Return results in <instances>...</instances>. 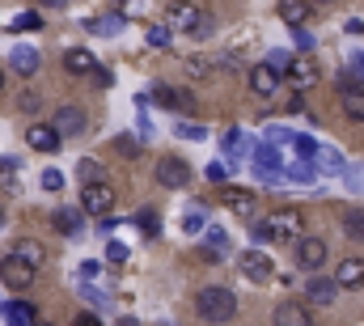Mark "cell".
Masks as SVG:
<instances>
[{"label":"cell","mask_w":364,"mask_h":326,"mask_svg":"<svg viewBox=\"0 0 364 326\" xmlns=\"http://www.w3.org/2000/svg\"><path fill=\"white\" fill-rule=\"evenodd\" d=\"M250 238H255V246H272V233H267V221H259V225H255V229H250Z\"/></svg>","instance_id":"obj_50"},{"label":"cell","mask_w":364,"mask_h":326,"mask_svg":"<svg viewBox=\"0 0 364 326\" xmlns=\"http://www.w3.org/2000/svg\"><path fill=\"white\" fill-rule=\"evenodd\" d=\"M255 169H272V174H284V153L275 144H255Z\"/></svg>","instance_id":"obj_26"},{"label":"cell","mask_w":364,"mask_h":326,"mask_svg":"<svg viewBox=\"0 0 364 326\" xmlns=\"http://www.w3.org/2000/svg\"><path fill=\"white\" fill-rule=\"evenodd\" d=\"M267 64H272L275 73H279V77H284V73H288V64H292V56H288V51H284V47H275V51H267Z\"/></svg>","instance_id":"obj_43"},{"label":"cell","mask_w":364,"mask_h":326,"mask_svg":"<svg viewBox=\"0 0 364 326\" xmlns=\"http://www.w3.org/2000/svg\"><path fill=\"white\" fill-rule=\"evenodd\" d=\"M0 186L4 191H17V162L13 157H0Z\"/></svg>","instance_id":"obj_36"},{"label":"cell","mask_w":364,"mask_h":326,"mask_svg":"<svg viewBox=\"0 0 364 326\" xmlns=\"http://www.w3.org/2000/svg\"><path fill=\"white\" fill-rule=\"evenodd\" d=\"M220 204L233 212V216H242V221H255V212H259V199H255V191H246V186H225L220 191Z\"/></svg>","instance_id":"obj_6"},{"label":"cell","mask_w":364,"mask_h":326,"mask_svg":"<svg viewBox=\"0 0 364 326\" xmlns=\"http://www.w3.org/2000/svg\"><path fill=\"white\" fill-rule=\"evenodd\" d=\"M208 178H212V182H229V165L212 162V165H208Z\"/></svg>","instance_id":"obj_49"},{"label":"cell","mask_w":364,"mask_h":326,"mask_svg":"<svg viewBox=\"0 0 364 326\" xmlns=\"http://www.w3.org/2000/svg\"><path fill=\"white\" fill-rule=\"evenodd\" d=\"M73 326H102V318H97V314H81Z\"/></svg>","instance_id":"obj_52"},{"label":"cell","mask_w":364,"mask_h":326,"mask_svg":"<svg viewBox=\"0 0 364 326\" xmlns=\"http://www.w3.org/2000/svg\"><path fill=\"white\" fill-rule=\"evenodd\" d=\"M13 254H17L21 263H30L34 271H38V267H43V258H47V254H43V246L34 242V238H21V242L13 246Z\"/></svg>","instance_id":"obj_30"},{"label":"cell","mask_w":364,"mask_h":326,"mask_svg":"<svg viewBox=\"0 0 364 326\" xmlns=\"http://www.w3.org/2000/svg\"><path fill=\"white\" fill-rule=\"evenodd\" d=\"M301 229H305V216L296 212V208H279V212H272L267 216V233H272V242L279 246H296L301 242Z\"/></svg>","instance_id":"obj_3"},{"label":"cell","mask_w":364,"mask_h":326,"mask_svg":"<svg viewBox=\"0 0 364 326\" xmlns=\"http://www.w3.org/2000/svg\"><path fill=\"white\" fill-rule=\"evenodd\" d=\"M182 229H186V233H203V229H208V208H203V204H186Z\"/></svg>","instance_id":"obj_31"},{"label":"cell","mask_w":364,"mask_h":326,"mask_svg":"<svg viewBox=\"0 0 364 326\" xmlns=\"http://www.w3.org/2000/svg\"><path fill=\"white\" fill-rule=\"evenodd\" d=\"M314 169H318V174H326V178H339V174H348V157H343L339 149H318Z\"/></svg>","instance_id":"obj_21"},{"label":"cell","mask_w":364,"mask_h":326,"mask_svg":"<svg viewBox=\"0 0 364 326\" xmlns=\"http://www.w3.org/2000/svg\"><path fill=\"white\" fill-rule=\"evenodd\" d=\"M314 178H318L314 162H292V165H284V182H314Z\"/></svg>","instance_id":"obj_33"},{"label":"cell","mask_w":364,"mask_h":326,"mask_svg":"<svg viewBox=\"0 0 364 326\" xmlns=\"http://www.w3.org/2000/svg\"><path fill=\"white\" fill-rule=\"evenodd\" d=\"M335 293H339V284H335V280H322V275H314V280L305 284V301H309V305H331Z\"/></svg>","instance_id":"obj_22"},{"label":"cell","mask_w":364,"mask_h":326,"mask_svg":"<svg viewBox=\"0 0 364 326\" xmlns=\"http://www.w3.org/2000/svg\"><path fill=\"white\" fill-rule=\"evenodd\" d=\"M81 212H90V216H110L114 212V186H106V182H93L81 191Z\"/></svg>","instance_id":"obj_7"},{"label":"cell","mask_w":364,"mask_h":326,"mask_svg":"<svg viewBox=\"0 0 364 326\" xmlns=\"http://www.w3.org/2000/svg\"><path fill=\"white\" fill-rule=\"evenodd\" d=\"M77 174H81V182H85V186H93V182H102V178H106V169L93 162V157H85V162L77 165Z\"/></svg>","instance_id":"obj_34"},{"label":"cell","mask_w":364,"mask_h":326,"mask_svg":"<svg viewBox=\"0 0 364 326\" xmlns=\"http://www.w3.org/2000/svg\"><path fill=\"white\" fill-rule=\"evenodd\" d=\"M38 182H43V191H51V195H55V191H64V174H60L55 165H47V169L38 174Z\"/></svg>","instance_id":"obj_38"},{"label":"cell","mask_w":364,"mask_h":326,"mask_svg":"<svg viewBox=\"0 0 364 326\" xmlns=\"http://www.w3.org/2000/svg\"><path fill=\"white\" fill-rule=\"evenodd\" d=\"M339 106H343V115H348L352 123H364V85L360 89H343V93H339Z\"/></svg>","instance_id":"obj_28"},{"label":"cell","mask_w":364,"mask_h":326,"mask_svg":"<svg viewBox=\"0 0 364 326\" xmlns=\"http://www.w3.org/2000/svg\"><path fill=\"white\" fill-rule=\"evenodd\" d=\"M106 258H110V263H127V258H132V250H127L123 242H110V246H106Z\"/></svg>","instance_id":"obj_45"},{"label":"cell","mask_w":364,"mask_h":326,"mask_svg":"<svg viewBox=\"0 0 364 326\" xmlns=\"http://www.w3.org/2000/svg\"><path fill=\"white\" fill-rule=\"evenodd\" d=\"M335 284H339V288H360L364 284V258L360 254H348V258L335 267Z\"/></svg>","instance_id":"obj_17"},{"label":"cell","mask_w":364,"mask_h":326,"mask_svg":"<svg viewBox=\"0 0 364 326\" xmlns=\"http://www.w3.org/2000/svg\"><path fill=\"white\" fill-rule=\"evenodd\" d=\"M81 280H85V284H90V280H102V263H97V258H85V263H81Z\"/></svg>","instance_id":"obj_46"},{"label":"cell","mask_w":364,"mask_h":326,"mask_svg":"<svg viewBox=\"0 0 364 326\" xmlns=\"http://www.w3.org/2000/svg\"><path fill=\"white\" fill-rule=\"evenodd\" d=\"M292 43L301 47V56H309V51H314V34H309L305 26H296V30H292Z\"/></svg>","instance_id":"obj_44"},{"label":"cell","mask_w":364,"mask_h":326,"mask_svg":"<svg viewBox=\"0 0 364 326\" xmlns=\"http://www.w3.org/2000/svg\"><path fill=\"white\" fill-rule=\"evenodd\" d=\"M157 326H174V322H170V318H161V322H157Z\"/></svg>","instance_id":"obj_56"},{"label":"cell","mask_w":364,"mask_h":326,"mask_svg":"<svg viewBox=\"0 0 364 326\" xmlns=\"http://www.w3.org/2000/svg\"><path fill=\"white\" fill-rule=\"evenodd\" d=\"M343 233L352 242H364V208H348L343 212Z\"/></svg>","instance_id":"obj_32"},{"label":"cell","mask_w":364,"mask_h":326,"mask_svg":"<svg viewBox=\"0 0 364 326\" xmlns=\"http://www.w3.org/2000/svg\"><path fill=\"white\" fill-rule=\"evenodd\" d=\"M195 314H199V322H208V326L233 322V318H237V297H233V288H225V284H203L199 297H195Z\"/></svg>","instance_id":"obj_1"},{"label":"cell","mask_w":364,"mask_h":326,"mask_svg":"<svg viewBox=\"0 0 364 326\" xmlns=\"http://www.w3.org/2000/svg\"><path fill=\"white\" fill-rule=\"evenodd\" d=\"M314 326H318V322H314Z\"/></svg>","instance_id":"obj_61"},{"label":"cell","mask_w":364,"mask_h":326,"mask_svg":"<svg viewBox=\"0 0 364 326\" xmlns=\"http://www.w3.org/2000/svg\"><path fill=\"white\" fill-rule=\"evenodd\" d=\"M26 144H30L34 153H55V149H60V132H55L51 123H30V127H26Z\"/></svg>","instance_id":"obj_13"},{"label":"cell","mask_w":364,"mask_h":326,"mask_svg":"<svg viewBox=\"0 0 364 326\" xmlns=\"http://www.w3.org/2000/svg\"><path fill=\"white\" fill-rule=\"evenodd\" d=\"M0 89H4V68H0Z\"/></svg>","instance_id":"obj_58"},{"label":"cell","mask_w":364,"mask_h":326,"mask_svg":"<svg viewBox=\"0 0 364 326\" xmlns=\"http://www.w3.org/2000/svg\"><path fill=\"white\" fill-rule=\"evenodd\" d=\"M292 140H296V136H292L288 127H267V144H275V149H292Z\"/></svg>","instance_id":"obj_40"},{"label":"cell","mask_w":364,"mask_h":326,"mask_svg":"<svg viewBox=\"0 0 364 326\" xmlns=\"http://www.w3.org/2000/svg\"><path fill=\"white\" fill-rule=\"evenodd\" d=\"M292 258H296L301 271H322V263H326V242H322V238H301Z\"/></svg>","instance_id":"obj_10"},{"label":"cell","mask_w":364,"mask_h":326,"mask_svg":"<svg viewBox=\"0 0 364 326\" xmlns=\"http://www.w3.org/2000/svg\"><path fill=\"white\" fill-rule=\"evenodd\" d=\"M149 102H157V106H166V110H191V106H195V98H191L186 89H174V85H153V89H149Z\"/></svg>","instance_id":"obj_11"},{"label":"cell","mask_w":364,"mask_h":326,"mask_svg":"<svg viewBox=\"0 0 364 326\" xmlns=\"http://www.w3.org/2000/svg\"><path fill=\"white\" fill-rule=\"evenodd\" d=\"M64 73L90 77V73H97V56H93L90 47H68V51H64Z\"/></svg>","instance_id":"obj_14"},{"label":"cell","mask_w":364,"mask_h":326,"mask_svg":"<svg viewBox=\"0 0 364 326\" xmlns=\"http://www.w3.org/2000/svg\"><path fill=\"white\" fill-rule=\"evenodd\" d=\"M34 326H47V322H34Z\"/></svg>","instance_id":"obj_60"},{"label":"cell","mask_w":364,"mask_h":326,"mask_svg":"<svg viewBox=\"0 0 364 326\" xmlns=\"http://www.w3.org/2000/svg\"><path fill=\"white\" fill-rule=\"evenodd\" d=\"M4 30H9V34H21V30H43V17H38L34 9H26V13L4 17Z\"/></svg>","instance_id":"obj_29"},{"label":"cell","mask_w":364,"mask_h":326,"mask_svg":"<svg viewBox=\"0 0 364 326\" xmlns=\"http://www.w3.org/2000/svg\"><path fill=\"white\" fill-rule=\"evenodd\" d=\"M51 225L64 233V238H77L85 225H81V208H73V204H64V208H55L51 212Z\"/></svg>","instance_id":"obj_20"},{"label":"cell","mask_w":364,"mask_h":326,"mask_svg":"<svg viewBox=\"0 0 364 326\" xmlns=\"http://www.w3.org/2000/svg\"><path fill=\"white\" fill-rule=\"evenodd\" d=\"M309 4H331V0H309Z\"/></svg>","instance_id":"obj_57"},{"label":"cell","mask_w":364,"mask_h":326,"mask_svg":"<svg viewBox=\"0 0 364 326\" xmlns=\"http://www.w3.org/2000/svg\"><path fill=\"white\" fill-rule=\"evenodd\" d=\"M166 26L170 30H186V34H195V38H203L208 30H212V21H208V13L195 4V0H170V9H166Z\"/></svg>","instance_id":"obj_2"},{"label":"cell","mask_w":364,"mask_h":326,"mask_svg":"<svg viewBox=\"0 0 364 326\" xmlns=\"http://www.w3.org/2000/svg\"><path fill=\"white\" fill-rule=\"evenodd\" d=\"M144 38H149V47H170V43H174V30H170V26H149Z\"/></svg>","instance_id":"obj_37"},{"label":"cell","mask_w":364,"mask_h":326,"mask_svg":"<svg viewBox=\"0 0 364 326\" xmlns=\"http://www.w3.org/2000/svg\"><path fill=\"white\" fill-rule=\"evenodd\" d=\"M114 149H119V153H123V157H140V153H136V149H140V144H136V140H132V136H119V140H114Z\"/></svg>","instance_id":"obj_48"},{"label":"cell","mask_w":364,"mask_h":326,"mask_svg":"<svg viewBox=\"0 0 364 326\" xmlns=\"http://www.w3.org/2000/svg\"><path fill=\"white\" fill-rule=\"evenodd\" d=\"M174 132H178L182 140H208V127L203 123H178Z\"/></svg>","instance_id":"obj_42"},{"label":"cell","mask_w":364,"mask_h":326,"mask_svg":"<svg viewBox=\"0 0 364 326\" xmlns=\"http://www.w3.org/2000/svg\"><path fill=\"white\" fill-rule=\"evenodd\" d=\"M114 225H119V216H114V212H110V216H97V229H102V233H110Z\"/></svg>","instance_id":"obj_51"},{"label":"cell","mask_w":364,"mask_h":326,"mask_svg":"<svg viewBox=\"0 0 364 326\" xmlns=\"http://www.w3.org/2000/svg\"><path fill=\"white\" fill-rule=\"evenodd\" d=\"M9 64H13V73H17V77H34V73H38V64H43V56H38L34 47L17 43V47L9 51Z\"/></svg>","instance_id":"obj_16"},{"label":"cell","mask_w":364,"mask_h":326,"mask_svg":"<svg viewBox=\"0 0 364 326\" xmlns=\"http://www.w3.org/2000/svg\"><path fill=\"white\" fill-rule=\"evenodd\" d=\"M136 225H140V233H144V238H157V229H161V225H157V212H153V208H144V212L136 216Z\"/></svg>","instance_id":"obj_39"},{"label":"cell","mask_w":364,"mask_h":326,"mask_svg":"<svg viewBox=\"0 0 364 326\" xmlns=\"http://www.w3.org/2000/svg\"><path fill=\"white\" fill-rule=\"evenodd\" d=\"M0 318L9 326H34V305L30 301H4L0 305Z\"/></svg>","instance_id":"obj_24"},{"label":"cell","mask_w":364,"mask_h":326,"mask_svg":"<svg viewBox=\"0 0 364 326\" xmlns=\"http://www.w3.org/2000/svg\"><path fill=\"white\" fill-rule=\"evenodd\" d=\"M275 13H279V17L296 30V26H305V21H309L314 4H309V0H279V4H275Z\"/></svg>","instance_id":"obj_23"},{"label":"cell","mask_w":364,"mask_h":326,"mask_svg":"<svg viewBox=\"0 0 364 326\" xmlns=\"http://www.w3.org/2000/svg\"><path fill=\"white\" fill-rule=\"evenodd\" d=\"M43 4H55V9H64V4H68V0H43Z\"/></svg>","instance_id":"obj_55"},{"label":"cell","mask_w":364,"mask_h":326,"mask_svg":"<svg viewBox=\"0 0 364 326\" xmlns=\"http://www.w3.org/2000/svg\"><path fill=\"white\" fill-rule=\"evenodd\" d=\"M275 326H314V318H309V310L301 305V301H284V305H275Z\"/></svg>","instance_id":"obj_18"},{"label":"cell","mask_w":364,"mask_h":326,"mask_svg":"<svg viewBox=\"0 0 364 326\" xmlns=\"http://www.w3.org/2000/svg\"><path fill=\"white\" fill-rule=\"evenodd\" d=\"M318 60L314 56H292V64H288V73H284V81L292 85V93H309L314 85H318Z\"/></svg>","instance_id":"obj_4"},{"label":"cell","mask_w":364,"mask_h":326,"mask_svg":"<svg viewBox=\"0 0 364 326\" xmlns=\"http://www.w3.org/2000/svg\"><path fill=\"white\" fill-rule=\"evenodd\" d=\"M51 127L60 132V140H68V136H81V132H85V110H81V106H60Z\"/></svg>","instance_id":"obj_12"},{"label":"cell","mask_w":364,"mask_h":326,"mask_svg":"<svg viewBox=\"0 0 364 326\" xmlns=\"http://www.w3.org/2000/svg\"><path fill=\"white\" fill-rule=\"evenodd\" d=\"M292 149H296V162H314V157H318V140H314V136H296Z\"/></svg>","instance_id":"obj_35"},{"label":"cell","mask_w":364,"mask_h":326,"mask_svg":"<svg viewBox=\"0 0 364 326\" xmlns=\"http://www.w3.org/2000/svg\"><path fill=\"white\" fill-rule=\"evenodd\" d=\"M237 267H242V275H246L250 284H267L275 275V263H272V254H263V246H250V250L237 258Z\"/></svg>","instance_id":"obj_5"},{"label":"cell","mask_w":364,"mask_h":326,"mask_svg":"<svg viewBox=\"0 0 364 326\" xmlns=\"http://www.w3.org/2000/svg\"><path fill=\"white\" fill-rule=\"evenodd\" d=\"M203 238H208V246H203L199 254H203L208 263H220V258L229 254V233H225L220 225H208V229H203Z\"/></svg>","instance_id":"obj_19"},{"label":"cell","mask_w":364,"mask_h":326,"mask_svg":"<svg viewBox=\"0 0 364 326\" xmlns=\"http://www.w3.org/2000/svg\"><path fill=\"white\" fill-rule=\"evenodd\" d=\"M352 73H356V77H364V51H356V56H352Z\"/></svg>","instance_id":"obj_53"},{"label":"cell","mask_w":364,"mask_h":326,"mask_svg":"<svg viewBox=\"0 0 364 326\" xmlns=\"http://www.w3.org/2000/svg\"><path fill=\"white\" fill-rule=\"evenodd\" d=\"M343 178H348V186H352V191H364V165H348V174H343Z\"/></svg>","instance_id":"obj_47"},{"label":"cell","mask_w":364,"mask_h":326,"mask_svg":"<svg viewBox=\"0 0 364 326\" xmlns=\"http://www.w3.org/2000/svg\"><path fill=\"white\" fill-rule=\"evenodd\" d=\"M279 85H284V77L275 73L272 64H255V68H250V89H255L259 98H275Z\"/></svg>","instance_id":"obj_15"},{"label":"cell","mask_w":364,"mask_h":326,"mask_svg":"<svg viewBox=\"0 0 364 326\" xmlns=\"http://www.w3.org/2000/svg\"><path fill=\"white\" fill-rule=\"evenodd\" d=\"M114 326H140V322H136V318H119Z\"/></svg>","instance_id":"obj_54"},{"label":"cell","mask_w":364,"mask_h":326,"mask_svg":"<svg viewBox=\"0 0 364 326\" xmlns=\"http://www.w3.org/2000/svg\"><path fill=\"white\" fill-rule=\"evenodd\" d=\"M0 280H4V288H30L34 284V267L21 263L17 254H4L0 258Z\"/></svg>","instance_id":"obj_9"},{"label":"cell","mask_w":364,"mask_h":326,"mask_svg":"<svg viewBox=\"0 0 364 326\" xmlns=\"http://www.w3.org/2000/svg\"><path fill=\"white\" fill-rule=\"evenodd\" d=\"M81 297H85L90 305H97V310H106V305H110V297H106L102 288H93V284H85V280H81Z\"/></svg>","instance_id":"obj_41"},{"label":"cell","mask_w":364,"mask_h":326,"mask_svg":"<svg viewBox=\"0 0 364 326\" xmlns=\"http://www.w3.org/2000/svg\"><path fill=\"white\" fill-rule=\"evenodd\" d=\"M220 149H225V157H229L233 165H237V157H242V153H255V144H250L237 127H229V132L220 136Z\"/></svg>","instance_id":"obj_25"},{"label":"cell","mask_w":364,"mask_h":326,"mask_svg":"<svg viewBox=\"0 0 364 326\" xmlns=\"http://www.w3.org/2000/svg\"><path fill=\"white\" fill-rule=\"evenodd\" d=\"M157 182L161 186H170V191H182V186H191V165L182 162V157H161L157 162Z\"/></svg>","instance_id":"obj_8"},{"label":"cell","mask_w":364,"mask_h":326,"mask_svg":"<svg viewBox=\"0 0 364 326\" xmlns=\"http://www.w3.org/2000/svg\"><path fill=\"white\" fill-rule=\"evenodd\" d=\"M0 225H4V208H0Z\"/></svg>","instance_id":"obj_59"},{"label":"cell","mask_w":364,"mask_h":326,"mask_svg":"<svg viewBox=\"0 0 364 326\" xmlns=\"http://www.w3.org/2000/svg\"><path fill=\"white\" fill-rule=\"evenodd\" d=\"M85 30H90V34H102V38H114V34L123 30V13H102V17H90V21H85Z\"/></svg>","instance_id":"obj_27"}]
</instances>
